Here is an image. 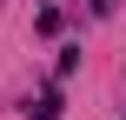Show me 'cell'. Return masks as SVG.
Returning <instances> with one entry per match:
<instances>
[{
	"label": "cell",
	"instance_id": "1",
	"mask_svg": "<svg viewBox=\"0 0 126 120\" xmlns=\"http://www.w3.org/2000/svg\"><path fill=\"white\" fill-rule=\"evenodd\" d=\"M53 114H60V87H47V94L27 107V120H53Z\"/></svg>",
	"mask_w": 126,
	"mask_h": 120
},
{
	"label": "cell",
	"instance_id": "2",
	"mask_svg": "<svg viewBox=\"0 0 126 120\" xmlns=\"http://www.w3.org/2000/svg\"><path fill=\"white\" fill-rule=\"evenodd\" d=\"M93 7H100V13H113V7H120V0H93Z\"/></svg>",
	"mask_w": 126,
	"mask_h": 120
}]
</instances>
